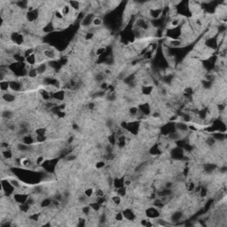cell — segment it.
Returning a JSON list of instances; mask_svg holds the SVG:
<instances>
[{
  "instance_id": "277c9868",
  "label": "cell",
  "mask_w": 227,
  "mask_h": 227,
  "mask_svg": "<svg viewBox=\"0 0 227 227\" xmlns=\"http://www.w3.org/2000/svg\"><path fill=\"white\" fill-rule=\"evenodd\" d=\"M95 18V14L93 13H90V14H87L83 16L82 22H81V27L82 28H91L92 26V22H93V19Z\"/></svg>"
},
{
  "instance_id": "8fae6325",
  "label": "cell",
  "mask_w": 227,
  "mask_h": 227,
  "mask_svg": "<svg viewBox=\"0 0 227 227\" xmlns=\"http://www.w3.org/2000/svg\"><path fill=\"white\" fill-rule=\"evenodd\" d=\"M122 201H123V197H121V196L118 195L117 193H116V195H113V196L111 197V202H112L114 205H115V206H116V207L121 206Z\"/></svg>"
},
{
  "instance_id": "7a4b0ae2",
  "label": "cell",
  "mask_w": 227,
  "mask_h": 227,
  "mask_svg": "<svg viewBox=\"0 0 227 227\" xmlns=\"http://www.w3.org/2000/svg\"><path fill=\"white\" fill-rule=\"evenodd\" d=\"M145 216L151 219V220H154V219H156V218H159L161 216V212H160V209L157 208L156 207H149L146 212H145Z\"/></svg>"
},
{
  "instance_id": "52a82bcc",
  "label": "cell",
  "mask_w": 227,
  "mask_h": 227,
  "mask_svg": "<svg viewBox=\"0 0 227 227\" xmlns=\"http://www.w3.org/2000/svg\"><path fill=\"white\" fill-rule=\"evenodd\" d=\"M2 119L3 120H6V122L7 121H10L13 117H14V112L10 109H5V110H2Z\"/></svg>"
},
{
  "instance_id": "ffe728a7",
  "label": "cell",
  "mask_w": 227,
  "mask_h": 227,
  "mask_svg": "<svg viewBox=\"0 0 227 227\" xmlns=\"http://www.w3.org/2000/svg\"><path fill=\"white\" fill-rule=\"evenodd\" d=\"M67 161H68V162H71V161H74V160H75L76 159V155L75 154H68V156H67Z\"/></svg>"
},
{
  "instance_id": "3957f363",
  "label": "cell",
  "mask_w": 227,
  "mask_h": 227,
  "mask_svg": "<svg viewBox=\"0 0 227 227\" xmlns=\"http://www.w3.org/2000/svg\"><path fill=\"white\" fill-rule=\"evenodd\" d=\"M175 129L177 131H178L179 133H181L184 137L185 134H188V132L190 131L189 130V125L186 123H184L182 121H177L175 124Z\"/></svg>"
},
{
  "instance_id": "9c48e42d",
  "label": "cell",
  "mask_w": 227,
  "mask_h": 227,
  "mask_svg": "<svg viewBox=\"0 0 227 227\" xmlns=\"http://www.w3.org/2000/svg\"><path fill=\"white\" fill-rule=\"evenodd\" d=\"M7 179H8V181L10 182V184L14 187V189H22V183H21V181L20 180H18L17 178H15V177H10V178H8L7 177Z\"/></svg>"
},
{
  "instance_id": "e0dca14e",
  "label": "cell",
  "mask_w": 227,
  "mask_h": 227,
  "mask_svg": "<svg viewBox=\"0 0 227 227\" xmlns=\"http://www.w3.org/2000/svg\"><path fill=\"white\" fill-rule=\"evenodd\" d=\"M106 52V48L104 46H99L97 48V50H95V54H96V57L98 56H100L102 55L104 52Z\"/></svg>"
},
{
  "instance_id": "9a60e30c",
  "label": "cell",
  "mask_w": 227,
  "mask_h": 227,
  "mask_svg": "<svg viewBox=\"0 0 227 227\" xmlns=\"http://www.w3.org/2000/svg\"><path fill=\"white\" fill-rule=\"evenodd\" d=\"M94 193H95V190L92 188V187H88V188H86L85 190H84V192H83V193L91 200L93 196H95L94 195Z\"/></svg>"
},
{
  "instance_id": "4fadbf2b",
  "label": "cell",
  "mask_w": 227,
  "mask_h": 227,
  "mask_svg": "<svg viewBox=\"0 0 227 227\" xmlns=\"http://www.w3.org/2000/svg\"><path fill=\"white\" fill-rule=\"evenodd\" d=\"M103 25V20L101 17H98V16H95V18L93 19V22H92V27L94 28H99Z\"/></svg>"
},
{
  "instance_id": "ac0fdd59",
  "label": "cell",
  "mask_w": 227,
  "mask_h": 227,
  "mask_svg": "<svg viewBox=\"0 0 227 227\" xmlns=\"http://www.w3.org/2000/svg\"><path fill=\"white\" fill-rule=\"evenodd\" d=\"M106 167V162H103V161H99V162H97L95 163V168L98 169V170H101V169H104Z\"/></svg>"
},
{
  "instance_id": "30bf717a",
  "label": "cell",
  "mask_w": 227,
  "mask_h": 227,
  "mask_svg": "<svg viewBox=\"0 0 227 227\" xmlns=\"http://www.w3.org/2000/svg\"><path fill=\"white\" fill-rule=\"evenodd\" d=\"M52 198H45V199H42L40 200V203H39V206L43 208H50V206H52Z\"/></svg>"
},
{
  "instance_id": "5b68a950",
  "label": "cell",
  "mask_w": 227,
  "mask_h": 227,
  "mask_svg": "<svg viewBox=\"0 0 227 227\" xmlns=\"http://www.w3.org/2000/svg\"><path fill=\"white\" fill-rule=\"evenodd\" d=\"M122 212H123V214H124V220H127V221H134V220H136V218H137V213H136L132 208H124Z\"/></svg>"
},
{
  "instance_id": "5bb4252c",
  "label": "cell",
  "mask_w": 227,
  "mask_h": 227,
  "mask_svg": "<svg viewBox=\"0 0 227 227\" xmlns=\"http://www.w3.org/2000/svg\"><path fill=\"white\" fill-rule=\"evenodd\" d=\"M113 217H114V219H115V221H116V222H123L124 220V214H123L122 211L116 212L115 214H114Z\"/></svg>"
},
{
  "instance_id": "ba28073f",
  "label": "cell",
  "mask_w": 227,
  "mask_h": 227,
  "mask_svg": "<svg viewBox=\"0 0 227 227\" xmlns=\"http://www.w3.org/2000/svg\"><path fill=\"white\" fill-rule=\"evenodd\" d=\"M68 4L69 5L71 9L74 10L75 12H78L82 9V2L80 1H69L68 2Z\"/></svg>"
},
{
  "instance_id": "2e32d148",
  "label": "cell",
  "mask_w": 227,
  "mask_h": 227,
  "mask_svg": "<svg viewBox=\"0 0 227 227\" xmlns=\"http://www.w3.org/2000/svg\"><path fill=\"white\" fill-rule=\"evenodd\" d=\"M34 161H35V163L37 166H40L45 162V157L44 155H37Z\"/></svg>"
},
{
  "instance_id": "8992f818",
  "label": "cell",
  "mask_w": 227,
  "mask_h": 227,
  "mask_svg": "<svg viewBox=\"0 0 227 227\" xmlns=\"http://www.w3.org/2000/svg\"><path fill=\"white\" fill-rule=\"evenodd\" d=\"M185 217V213L181 211H175L174 213H171L170 216V220L172 223H177L181 221Z\"/></svg>"
},
{
  "instance_id": "d6986e66",
  "label": "cell",
  "mask_w": 227,
  "mask_h": 227,
  "mask_svg": "<svg viewBox=\"0 0 227 227\" xmlns=\"http://www.w3.org/2000/svg\"><path fill=\"white\" fill-rule=\"evenodd\" d=\"M94 195H95V197H103V196H105V193L103 192L102 189H97V190H95Z\"/></svg>"
},
{
  "instance_id": "7c38bea8",
  "label": "cell",
  "mask_w": 227,
  "mask_h": 227,
  "mask_svg": "<svg viewBox=\"0 0 227 227\" xmlns=\"http://www.w3.org/2000/svg\"><path fill=\"white\" fill-rule=\"evenodd\" d=\"M124 178H121V177H116V178H114V180H113V185H114V186H115L116 189H118V188H121V187L124 186Z\"/></svg>"
},
{
  "instance_id": "6da1fadb",
  "label": "cell",
  "mask_w": 227,
  "mask_h": 227,
  "mask_svg": "<svg viewBox=\"0 0 227 227\" xmlns=\"http://www.w3.org/2000/svg\"><path fill=\"white\" fill-rule=\"evenodd\" d=\"M40 14L41 13L39 12V9L35 8V9L28 11L27 14H25V18L29 22L33 23V22H35L38 20V18L40 17Z\"/></svg>"
}]
</instances>
